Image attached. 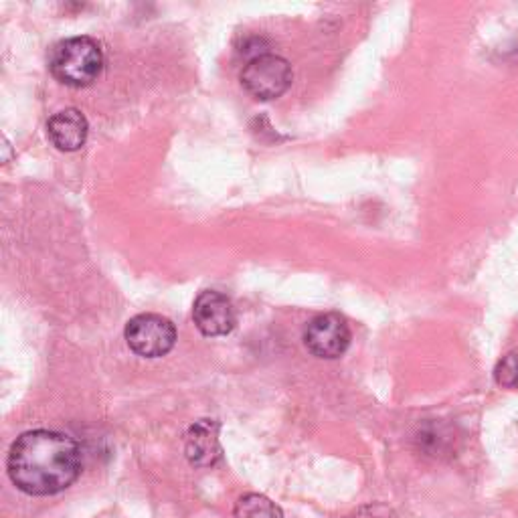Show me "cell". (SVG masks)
Listing matches in <instances>:
<instances>
[{"mask_svg": "<svg viewBox=\"0 0 518 518\" xmlns=\"http://www.w3.org/2000/svg\"><path fill=\"white\" fill-rule=\"evenodd\" d=\"M239 79L243 90L251 98L270 102L290 90L294 73L284 57L274 53H259L247 61Z\"/></svg>", "mask_w": 518, "mask_h": 518, "instance_id": "cell-3", "label": "cell"}, {"mask_svg": "<svg viewBox=\"0 0 518 518\" xmlns=\"http://www.w3.org/2000/svg\"><path fill=\"white\" fill-rule=\"evenodd\" d=\"M351 518H393V510L385 504H369L359 508Z\"/></svg>", "mask_w": 518, "mask_h": 518, "instance_id": "cell-11", "label": "cell"}, {"mask_svg": "<svg viewBox=\"0 0 518 518\" xmlns=\"http://www.w3.org/2000/svg\"><path fill=\"white\" fill-rule=\"evenodd\" d=\"M494 381L502 389H518V351L502 357L494 369Z\"/></svg>", "mask_w": 518, "mask_h": 518, "instance_id": "cell-10", "label": "cell"}, {"mask_svg": "<svg viewBox=\"0 0 518 518\" xmlns=\"http://www.w3.org/2000/svg\"><path fill=\"white\" fill-rule=\"evenodd\" d=\"M193 320L203 336H227L237 326V312L225 294L203 290L195 300Z\"/></svg>", "mask_w": 518, "mask_h": 518, "instance_id": "cell-6", "label": "cell"}, {"mask_svg": "<svg viewBox=\"0 0 518 518\" xmlns=\"http://www.w3.org/2000/svg\"><path fill=\"white\" fill-rule=\"evenodd\" d=\"M11 482L29 496H53L81 474V452L61 431L33 429L19 436L7 458Z\"/></svg>", "mask_w": 518, "mask_h": 518, "instance_id": "cell-1", "label": "cell"}, {"mask_svg": "<svg viewBox=\"0 0 518 518\" xmlns=\"http://www.w3.org/2000/svg\"><path fill=\"white\" fill-rule=\"evenodd\" d=\"M124 338L132 353L144 359H160L177 344V328L168 318L158 314H138L130 318Z\"/></svg>", "mask_w": 518, "mask_h": 518, "instance_id": "cell-4", "label": "cell"}, {"mask_svg": "<svg viewBox=\"0 0 518 518\" xmlns=\"http://www.w3.org/2000/svg\"><path fill=\"white\" fill-rule=\"evenodd\" d=\"M235 518H284L282 508L264 494H245L233 508Z\"/></svg>", "mask_w": 518, "mask_h": 518, "instance_id": "cell-9", "label": "cell"}, {"mask_svg": "<svg viewBox=\"0 0 518 518\" xmlns=\"http://www.w3.org/2000/svg\"><path fill=\"white\" fill-rule=\"evenodd\" d=\"M219 423L215 419L195 421L185 440V454L195 468H213L223 458V448L219 442Z\"/></svg>", "mask_w": 518, "mask_h": 518, "instance_id": "cell-7", "label": "cell"}, {"mask_svg": "<svg viewBox=\"0 0 518 518\" xmlns=\"http://www.w3.org/2000/svg\"><path fill=\"white\" fill-rule=\"evenodd\" d=\"M351 328L340 314L328 312L314 316L304 328L306 349L318 359H338L347 353L351 344Z\"/></svg>", "mask_w": 518, "mask_h": 518, "instance_id": "cell-5", "label": "cell"}, {"mask_svg": "<svg viewBox=\"0 0 518 518\" xmlns=\"http://www.w3.org/2000/svg\"><path fill=\"white\" fill-rule=\"evenodd\" d=\"M90 124L79 110L67 108L53 114L47 122V136L51 144L61 152H75L79 150L85 140H88Z\"/></svg>", "mask_w": 518, "mask_h": 518, "instance_id": "cell-8", "label": "cell"}, {"mask_svg": "<svg viewBox=\"0 0 518 518\" xmlns=\"http://www.w3.org/2000/svg\"><path fill=\"white\" fill-rule=\"evenodd\" d=\"M49 69L67 88H88L104 69L102 47L90 37L63 39L51 49Z\"/></svg>", "mask_w": 518, "mask_h": 518, "instance_id": "cell-2", "label": "cell"}]
</instances>
